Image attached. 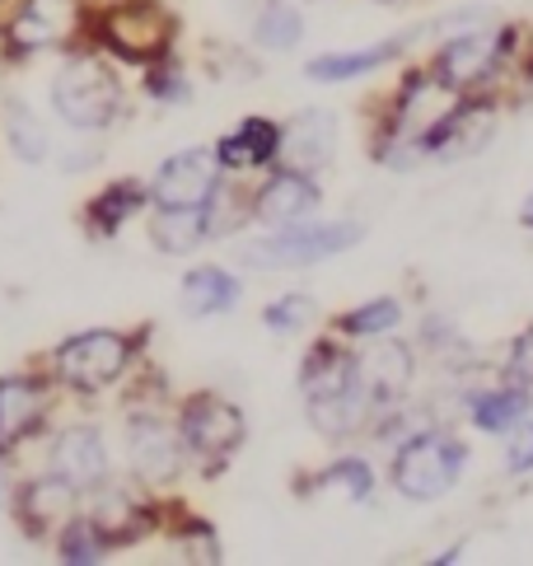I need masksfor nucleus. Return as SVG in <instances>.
<instances>
[{"label": "nucleus", "instance_id": "nucleus-4", "mask_svg": "<svg viewBox=\"0 0 533 566\" xmlns=\"http://www.w3.org/2000/svg\"><path fill=\"white\" fill-rule=\"evenodd\" d=\"M90 43L122 66H155L178 48V14L164 0H122L90 14Z\"/></svg>", "mask_w": 533, "mask_h": 566}, {"label": "nucleus", "instance_id": "nucleus-6", "mask_svg": "<svg viewBox=\"0 0 533 566\" xmlns=\"http://www.w3.org/2000/svg\"><path fill=\"white\" fill-rule=\"evenodd\" d=\"M468 469V444L445 431V427H417L412 436H403L388 459V482L407 501H440L445 492H454V482Z\"/></svg>", "mask_w": 533, "mask_h": 566}, {"label": "nucleus", "instance_id": "nucleus-26", "mask_svg": "<svg viewBox=\"0 0 533 566\" xmlns=\"http://www.w3.org/2000/svg\"><path fill=\"white\" fill-rule=\"evenodd\" d=\"M211 239L207 207H150V244L164 258L197 253Z\"/></svg>", "mask_w": 533, "mask_h": 566}, {"label": "nucleus", "instance_id": "nucleus-29", "mask_svg": "<svg viewBox=\"0 0 533 566\" xmlns=\"http://www.w3.org/2000/svg\"><path fill=\"white\" fill-rule=\"evenodd\" d=\"M52 548H56V562H66V566H104L117 548L104 538V530L80 511L75 520L61 524V534L52 538Z\"/></svg>", "mask_w": 533, "mask_h": 566}, {"label": "nucleus", "instance_id": "nucleus-16", "mask_svg": "<svg viewBox=\"0 0 533 566\" xmlns=\"http://www.w3.org/2000/svg\"><path fill=\"white\" fill-rule=\"evenodd\" d=\"M48 469L61 473L80 492H94L113 482V454H108V440L104 431L94 427V421H71V427H61L52 450H48Z\"/></svg>", "mask_w": 533, "mask_h": 566}, {"label": "nucleus", "instance_id": "nucleus-2", "mask_svg": "<svg viewBox=\"0 0 533 566\" xmlns=\"http://www.w3.org/2000/svg\"><path fill=\"white\" fill-rule=\"evenodd\" d=\"M146 333H122V328H85L61 337L48 356V375L56 379L61 394H108L136 370V352Z\"/></svg>", "mask_w": 533, "mask_h": 566}, {"label": "nucleus", "instance_id": "nucleus-14", "mask_svg": "<svg viewBox=\"0 0 533 566\" xmlns=\"http://www.w3.org/2000/svg\"><path fill=\"white\" fill-rule=\"evenodd\" d=\"M318 174H300V169H285L272 165L266 178L253 188V226L262 230H285V226H304V220L318 216Z\"/></svg>", "mask_w": 533, "mask_h": 566}, {"label": "nucleus", "instance_id": "nucleus-23", "mask_svg": "<svg viewBox=\"0 0 533 566\" xmlns=\"http://www.w3.org/2000/svg\"><path fill=\"white\" fill-rule=\"evenodd\" d=\"M211 150H216L224 174L272 169L281 159V123H272V117H243V123L234 132H224Z\"/></svg>", "mask_w": 533, "mask_h": 566}, {"label": "nucleus", "instance_id": "nucleus-37", "mask_svg": "<svg viewBox=\"0 0 533 566\" xmlns=\"http://www.w3.org/2000/svg\"><path fill=\"white\" fill-rule=\"evenodd\" d=\"M6 463H10V459H0V511H10V505H14V492H19V482L10 478Z\"/></svg>", "mask_w": 533, "mask_h": 566}, {"label": "nucleus", "instance_id": "nucleus-21", "mask_svg": "<svg viewBox=\"0 0 533 566\" xmlns=\"http://www.w3.org/2000/svg\"><path fill=\"white\" fill-rule=\"evenodd\" d=\"M497 123H501L497 98H463V108L449 117L445 132L436 136V146H430V159H440V165H459V159L482 155L487 140L497 136Z\"/></svg>", "mask_w": 533, "mask_h": 566}, {"label": "nucleus", "instance_id": "nucleus-7", "mask_svg": "<svg viewBox=\"0 0 533 566\" xmlns=\"http://www.w3.org/2000/svg\"><path fill=\"white\" fill-rule=\"evenodd\" d=\"M182 450H188V463L201 478H216L224 463H230L243 440H249V421H243L239 402H230L216 389H197L174 408Z\"/></svg>", "mask_w": 533, "mask_h": 566}, {"label": "nucleus", "instance_id": "nucleus-38", "mask_svg": "<svg viewBox=\"0 0 533 566\" xmlns=\"http://www.w3.org/2000/svg\"><path fill=\"white\" fill-rule=\"evenodd\" d=\"M520 226H524V230L533 234V192L524 197V207H520Z\"/></svg>", "mask_w": 533, "mask_h": 566}, {"label": "nucleus", "instance_id": "nucleus-39", "mask_svg": "<svg viewBox=\"0 0 533 566\" xmlns=\"http://www.w3.org/2000/svg\"><path fill=\"white\" fill-rule=\"evenodd\" d=\"M108 6H122V0H85V10L94 14V10H108Z\"/></svg>", "mask_w": 533, "mask_h": 566}, {"label": "nucleus", "instance_id": "nucleus-34", "mask_svg": "<svg viewBox=\"0 0 533 566\" xmlns=\"http://www.w3.org/2000/svg\"><path fill=\"white\" fill-rule=\"evenodd\" d=\"M146 98L159 108H188L192 104V80L182 71L174 56H164V62L146 66Z\"/></svg>", "mask_w": 533, "mask_h": 566}, {"label": "nucleus", "instance_id": "nucleus-1", "mask_svg": "<svg viewBox=\"0 0 533 566\" xmlns=\"http://www.w3.org/2000/svg\"><path fill=\"white\" fill-rule=\"evenodd\" d=\"M463 98L436 66H412L403 71L398 90L388 94L384 117L375 127V159L388 169H412L430 159V146L445 132V123L463 108Z\"/></svg>", "mask_w": 533, "mask_h": 566}, {"label": "nucleus", "instance_id": "nucleus-8", "mask_svg": "<svg viewBox=\"0 0 533 566\" xmlns=\"http://www.w3.org/2000/svg\"><path fill=\"white\" fill-rule=\"evenodd\" d=\"M127 473L140 492H164L192 469L188 463V450H182V436H178V421L164 417L150 402L127 412Z\"/></svg>", "mask_w": 533, "mask_h": 566}, {"label": "nucleus", "instance_id": "nucleus-25", "mask_svg": "<svg viewBox=\"0 0 533 566\" xmlns=\"http://www.w3.org/2000/svg\"><path fill=\"white\" fill-rule=\"evenodd\" d=\"M239 276L230 268H216V262H201V268H192L188 276H182L178 286V310L188 318H216V314H230L239 305Z\"/></svg>", "mask_w": 533, "mask_h": 566}, {"label": "nucleus", "instance_id": "nucleus-9", "mask_svg": "<svg viewBox=\"0 0 533 566\" xmlns=\"http://www.w3.org/2000/svg\"><path fill=\"white\" fill-rule=\"evenodd\" d=\"M80 29H90L85 0H14V10L0 24L6 56H43L56 48H75Z\"/></svg>", "mask_w": 533, "mask_h": 566}, {"label": "nucleus", "instance_id": "nucleus-35", "mask_svg": "<svg viewBox=\"0 0 533 566\" xmlns=\"http://www.w3.org/2000/svg\"><path fill=\"white\" fill-rule=\"evenodd\" d=\"M505 473L510 478H524L533 473V421H520L515 431H505Z\"/></svg>", "mask_w": 533, "mask_h": 566}, {"label": "nucleus", "instance_id": "nucleus-5", "mask_svg": "<svg viewBox=\"0 0 533 566\" xmlns=\"http://www.w3.org/2000/svg\"><path fill=\"white\" fill-rule=\"evenodd\" d=\"M360 239H365L360 220H304V226L266 230L253 244H243L239 262L249 272H304L352 253Z\"/></svg>", "mask_w": 533, "mask_h": 566}, {"label": "nucleus", "instance_id": "nucleus-11", "mask_svg": "<svg viewBox=\"0 0 533 566\" xmlns=\"http://www.w3.org/2000/svg\"><path fill=\"white\" fill-rule=\"evenodd\" d=\"M56 379L48 370H14L0 375V459L19 454L33 436L48 431L56 412Z\"/></svg>", "mask_w": 533, "mask_h": 566}, {"label": "nucleus", "instance_id": "nucleus-22", "mask_svg": "<svg viewBox=\"0 0 533 566\" xmlns=\"http://www.w3.org/2000/svg\"><path fill=\"white\" fill-rule=\"evenodd\" d=\"M360 379V360H356V342H346L337 333H323L310 342V352L300 360V394L318 398V394H337L346 384Z\"/></svg>", "mask_w": 533, "mask_h": 566}, {"label": "nucleus", "instance_id": "nucleus-13", "mask_svg": "<svg viewBox=\"0 0 533 566\" xmlns=\"http://www.w3.org/2000/svg\"><path fill=\"white\" fill-rule=\"evenodd\" d=\"M164 505L150 501V496H140L132 488H122V482H104V488H94L85 496V515L104 530V538L113 543V548H136V543H146L159 524H164Z\"/></svg>", "mask_w": 533, "mask_h": 566}, {"label": "nucleus", "instance_id": "nucleus-28", "mask_svg": "<svg viewBox=\"0 0 533 566\" xmlns=\"http://www.w3.org/2000/svg\"><path fill=\"white\" fill-rule=\"evenodd\" d=\"M403 328V300L398 295H375V300H365V305L356 310H346L333 318V333L346 337V342H375V337H388V333H398Z\"/></svg>", "mask_w": 533, "mask_h": 566}, {"label": "nucleus", "instance_id": "nucleus-40", "mask_svg": "<svg viewBox=\"0 0 533 566\" xmlns=\"http://www.w3.org/2000/svg\"><path fill=\"white\" fill-rule=\"evenodd\" d=\"M379 6H398V0H379Z\"/></svg>", "mask_w": 533, "mask_h": 566}, {"label": "nucleus", "instance_id": "nucleus-18", "mask_svg": "<svg viewBox=\"0 0 533 566\" xmlns=\"http://www.w3.org/2000/svg\"><path fill=\"white\" fill-rule=\"evenodd\" d=\"M375 408H379V398L370 394V384H365V379L346 384V389H337V394L304 398V417H310V427L323 440L365 436V431H370V421H375Z\"/></svg>", "mask_w": 533, "mask_h": 566}, {"label": "nucleus", "instance_id": "nucleus-27", "mask_svg": "<svg viewBox=\"0 0 533 566\" xmlns=\"http://www.w3.org/2000/svg\"><path fill=\"white\" fill-rule=\"evenodd\" d=\"M0 136H6L10 155L24 159V165H43L52 155V136L43 127V117H38L19 94H10L6 104H0Z\"/></svg>", "mask_w": 533, "mask_h": 566}, {"label": "nucleus", "instance_id": "nucleus-30", "mask_svg": "<svg viewBox=\"0 0 533 566\" xmlns=\"http://www.w3.org/2000/svg\"><path fill=\"white\" fill-rule=\"evenodd\" d=\"M304 38V14L291 0H262L253 14V43L262 52H295Z\"/></svg>", "mask_w": 533, "mask_h": 566}, {"label": "nucleus", "instance_id": "nucleus-12", "mask_svg": "<svg viewBox=\"0 0 533 566\" xmlns=\"http://www.w3.org/2000/svg\"><path fill=\"white\" fill-rule=\"evenodd\" d=\"M85 511V492L71 488L61 473H38V478H19V492H14V505L10 515L19 520V530H24L33 543H48L61 534V524L75 520Z\"/></svg>", "mask_w": 533, "mask_h": 566}, {"label": "nucleus", "instance_id": "nucleus-3", "mask_svg": "<svg viewBox=\"0 0 533 566\" xmlns=\"http://www.w3.org/2000/svg\"><path fill=\"white\" fill-rule=\"evenodd\" d=\"M48 98H52V113L71 132H108L117 117L127 113V90H122L117 71L108 66V56L94 43L85 52L71 48L66 66L52 75Z\"/></svg>", "mask_w": 533, "mask_h": 566}, {"label": "nucleus", "instance_id": "nucleus-24", "mask_svg": "<svg viewBox=\"0 0 533 566\" xmlns=\"http://www.w3.org/2000/svg\"><path fill=\"white\" fill-rule=\"evenodd\" d=\"M529 408H533V389L520 379H497L487 389H468L463 394V412L473 421L478 431L487 436H505L515 431L520 421H529Z\"/></svg>", "mask_w": 533, "mask_h": 566}, {"label": "nucleus", "instance_id": "nucleus-36", "mask_svg": "<svg viewBox=\"0 0 533 566\" xmlns=\"http://www.w3.org/2000/svg\"><path fill=\"white\" fill-rule=\"evenodd\" d=\"M505 379H520V384H529L533 389V323L529 328H520L515 333V342L505 347Z\"/></svg>", "mask_w": 533, "mask_h": 566}, {"label": "nucleus", "instance_id": "nucleus-10", "mask_svg": "<svg viewBox=\"0 0 533 566\" xmlns=\"http://www.w3.org/2000/svg\"><path fill=\"white\" fill-rule=\"evenodd\" d=\"M463 19H487L482 6L473 10H459V14H449V19H436V24H417V29H403L394 38H379V43L370 48H352V52H323L314 56L310 66H304V80H314V85H346V80H360V75H375L379 66H394L403 62L407 52H412L417 43H426L430 33H454V24H463ZM468 29V24H463Z\"/></svg>", "mask_w": 533, "mask_h": 566}, {"label": "nucleus", "instance_id": "nucleus-33", "mask_svg": "<svg viewBox=\"0 0 533 566\" xmlns=\"http://www.w3.org/2000/svg\"><path fill=\"white\" fill-rule=\"evenodd\" d=\"M314 318H318V300L314 295L285 291V295H276L272 305L262 310V328L272 337H300V333L314 328Z\"/></svg>", "mask_w": 533, "mask_h": 566}, {"label": "nucleus", "instance_id": "nucleus-17", "mask_svg": "<svg viewBox=\"0 0 533 566\" xmlns=\"http://www.w3.org/2000/svg\"><path fill=\"white\" fill-rule=\"evenodd\" d=\"M337 155V117L327 108H300L291 123H281V159L276 165L300 174H323Z\"/></svg>", "mask_w": 533, "mask_h": 566}, {"label": "nucleus", "instance_id": "nucleus-31", "mask_svg": "<svg viewBox=\"0 0 533 566\" xmlns=\"http://www.w3.org/2000/svg\"><path fill=\"white\" fill-rule=\"evenodd\" d=\"M375 469H370V459H360V454H342L333 459L327 469L314 473V492L318 496H342V501H370L375 496Z\"/></svg>", "mask_w": 533, "mask_h": 566}, {"label": "nucleus", "instance_id": "nucleus-15", "mask_svg": "<svg viewBox=\"0 0 533 566\" xmlns=\"http://www.w3.org/2000/svg\"><path fill=\"white\" fill-rule=\"evenodd\" d=\"M224 184V169L211 146H188L169 155L150 174V197L155 207H207L216 188Z\"/></svg>", "mask_w": 533, "mask_h": 566}, {"label": "nucleus", "instance_id": "nucleus-20", "mask_svg": "<svg viewBox=\"0 0 533 566\" xmlns=\"http://www.w3.org/2000/svg\"><path fill=\"white\" fill-rule=\"evenodd\" d=\"M150 207H155V197H150L146 178H136V174L108 178V184L85 201V230L94 239H117L140 211H150Z\"/></svg>", "mask_w": 533, "mask_h": 566}, {"label": "nucleus", "instance_id": "nucleus-19", "mask_svg": "<svg viewBox=\"0 0 533 566\" xmlns=\"http://www.w3.org/2000/svg\"><path fill=\"white\" fill-rule=\"evenodd\" d=\"M356 360H360V379L370 384V394L379 402L407 398V389H412V379H417V352L407 347L398 333L375 337V342H360Z\"/></svg>", "mask_w": 533, "mask_h": 566}, {"label": "nucleus", "instance_id": "nucleus-32", "mask_svg": "<svg viewBox=\"0 0 533 566\" xmlns=\"http://www.w3.org/2000/svg\"><path fill=\"white\" fill-rule=\"evenodd\" d=\"M169 534L182 548V562H197V566H220L224 562V543L216 534V524L207 515H192V511H174L169 515Z\"/></svg>", "mask_w": 533, "mask_h": 566}]
</instances>
